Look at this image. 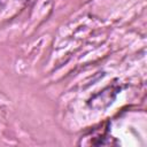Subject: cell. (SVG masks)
Here are the masks:
<instances>
[{
	"mask_svg": "<svg viewBox=\"0 0 147 147\" xmlns=\"http://www.w3.org/2000/svg\"><path fill=\"white\" fill-rule=\"evenodd\" d=\"M118 90H119L118 87L109 86L106 90H103L100 93H98L94 96H92L91 100L88 101V105L92 108H96V109L106 108V107H108L113 102V100L115 99Z\"/></svg>",
	"mask_w": 147,
	"mask_h": 147,
	"instance_id": "cell-1",
	"label": "cell"
}]
</instances>
